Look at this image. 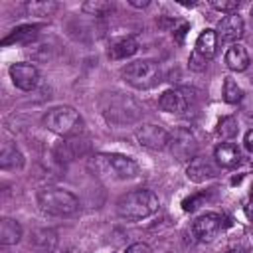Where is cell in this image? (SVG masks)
Listing matches in <instances>:
<instances>
[{
    "label": "cell",
    "mask_w": 253,
    "mask_h": 253,
    "mask_svg": "<svg viewBox=\"0 0 253 253\" xmlns=\"http://www.w3.org/2000/svg\"><path fill=\"white\" fill-rule=\"evenodd\" d=\"M158 196L152 190L138 188L132 192H126L119 202H117V213L119 217L126 221H140L150 217L152 213L158 211Z\"/></svg>",
    "instance_id": "6da1fadb"
},
{
    "label": "cell",
    "mask_w": 253,
    "mask_h": 253,
    "mask_svg": "<svg viewBox=\"0 0 253 253\" xmlns=\"http://www.w3.org/2000/svg\"><path fill=\"white\" fill-rule=\"evenodd\" d=\"M38 206L47 215H53V217H69V215L77 213L79 200L71 192H67L63 188L47 186V188H42L38 192Z\"/></svg>",
    "instance_id": "7a4b0ae2"
},
{
    "label": "cell",
    "mask_w": 253,
    "mask_h": 253,
    "mask_svg": "<svg viewBox=\"0 0 253 253\" xmlns=\"http://www.w3.org/2000/svg\"><path fill=\"white\" fill-rule=\"evenodd\" d=\"M43 125L47 126V130L59 134V136H77L81 132V115L69 107V105H57L51 107L45 115H43Z\"/></svg>",
    "instance_id": "3957f363"
},
{
    "label": "cell",
    "mask_w": 253,
    "mask_h": 253,
    "mask_svg": "<svg viewBox=\"0 0 253 253\" xmlns=\"http://www.w3.org/2000/svg\"><path fill=\"white\" fill-rule=\"evenodd\" d=\"M123 79L134 89H152L160 83V65L152 59H136L123 67Z\"/></svg>",
    "instance_id": "277c9868"
},
{
    "label": "cell",
    "mask_w": 253,
    "mask_h": 253,
    "mask_svg": "<svg viewBox=\"0 0 253 253\" xmlns=\"http://www.w3.org/2000/svg\"><path fill=\"white\" fill-rule=\"evenodd\" d=\"M97 166L105 174H111L113 178H119V180L134 178L138 174V164L132 158L123 156V154H99Z\"/></svg>",
    "instance_id": "5b68a950"
},
{
    "label": "cell",
    "mask_w": 253,
    "mask_h": 253,
    "mask_svg": "<svg viewBox=\"0 0 253 253\" xmlns=\"http://www.w3.org/2000/svg\"><path fill=\"white\" fill-rule=\"evenodd\" d=\"M168 146H170L172 156L182 160V162L192 160L196 156V150H198L196 138L188 128H176L174 134H170V144Z\"/></svg>",
    "instance_id": "8992f818"
},
{
    "label": "cell",
    "mask_w": 253,
    "mask_h": 253,
    "mask_svg": "<svg viewBox=\"0 0 253 253\" xmlns=\"http://www.w3.org/2000/svg\"><path fill=\"white\" fill-rule=\"evenodd\" d=\"M10 77H12V83L18 89H22V91H32L40 83V71H38V67L32 65V63H26V61H20V63L10 65Z\"/></svg>",
    "instance_id": "52a82bcc"
},
{
    "label": "cell",
    "mask_w": 253,
    "mask_h": 253,
    "mask_svg": "<svg viewBox=\"0 0 253 253\" xmlns=\"http://www.w3.org/2000/svg\"><path fill=\"white\" fill-rule=\"evenodd\" d=\"M136 140L150 150H164L170 144V134L158 125H142L136 128Z\"/></svg>",
    "instance_id": "ba28073f"
},
{
    "label": "cell",
    "mask_w": 253,
    "mask_h": 253,
    "mask_svg": "<svg viewBox=\"0 0 253 253\" xmlns=\"http://www.w3.org/2000/svg\"><path fill=\"white\" fill-rule=\"evenodd\" d=\"M243 32H245L243 18L235 12V14H227V16H223V18L217 22L215 36H217V42L231 43V42H237L239 38H243Z\"/></svg>",
    "instance_id": "9c48e42d"
},
{
    "label": "cell",
    "mask_w": 253,
    "mask_h": 253,
    "mask_svg": "<svg viewBox=\"0 0 253 253\" xmlns=\"http://www.w3.org/2000/svg\"><path fill=\"white\" fill-rule=\"evenodd\" d=\"M221 227V215L219 213H213V211H208L204 215H200L196 221H194V235L200 239V241H211L217 231Z\"/></svg>",
    "instance_id": "30bf717a"
},
{
    "label": "cell",
    "mask_w": 253,
    "mask_h": 253,
    "mask_svg": "<svg viewBox=\"0 0 253 253\" xmlns=\"http://www.w3.org/2000/svg\"><path fill=\"white\" fill-rule=\"evenodd\" d=\"M186 176H188V180L200 184V182H206V180L215 178V176H217V170H215V166H213L210 160L200 158V156H194V158L190 160V164H188Z\"/></svg>",
    "instance_id": "8fae6325"
},
{
    "label": "cell",
    "mask_w": 253,
    "mask_h": 253,
    "mask_svg": "<svg viewBox=\"0 0 253 253\" xmlns=\"http://www.w3.org/2000/svg\"><path fill=\"white\" fill-rule=\"evenodd\" d=\"M158 105H160V109L166 111V113L182 115V113L188 109V99H186V95H184L182 91H178V89H168V91H164V93L160 95Z\"/></svg>",
    "instance_id": "7c38bea8"
},
{
    "label": "cell",
    "mask_w": 253,
    "mask_h": 253,
    "mask_svg": "<svg viewBox=\"0 0 253 253\" xmlns=\"http://www.w3.org/2000/svg\"><path fill=\"white\" fill-rule=\"evenodd\" d=\"M213 158L223 168H235L241 162V150L233 142H221L213 150Z\"/></svg>",
    "instance_id": "4fadbf2b"
},
{
    "label": "cell",
    "mask_w": 253,
    "mask_h": 253,
    "mask_svg": "<svg viewBox=\"0 0 253 253\" xmlns=\"http://www.w3.org/2000/svg\"><path fill=\"white\" fill-rule=\"evenodd\" d=\"M136 49H138V40L134 36H125V38H119V40L111 42L109 57L111 59H126V57L134 55Z\"/></svg>",
    "instance_id": "5bb4252c"
},
{
    "label": "cell",
    "mask_w": 253,
    "mask_h": 253,
    "mask_svg": "<svg viewBox=\"0 0 253 253\" xmlns=\"http://www.w3.org/2000/svg\"><path fill=\"white\" fill-rule=\"evenodd\" d=\"M24 166V154L16 148V144H12L10 140L2 142V150H0V168L2 170H22Z\"/></svg>",
    "instance_id": "9a60e30c"
},
{
    "label": "cell",
    "mask_w": 253,
    "mask_h": 253,
    "mask_svg": "<svg viewBox=\"0 0 253 253\" xmlns=\"http://www.w3.org/2000/svg\"><path fill=\"white\" fill-rule=\"evenodd\" d=\"M225 65L231 69V71H245L249 67V53L243 45L239 43H233L227 51H225Z\"/></svg>",
    "instance_id": "2e32d148"
},
{
    "label": "cell",
    "mask_w": 253,
    "mask_h": 253,
    "mask_svg": "<svg viewBox=\"0 0 253 253\" xmlns=\"http://www.w3.org/2000/svg\"><path fill=\"white\" fill-rule=\"evenodd\" d=\"M217 51V36L213 30H204L196 40V53L206 61L211 59Z\"/></svg>",
    "instance_id": "e0dca14e"
},
{
    "label": "cell",
    "mask_w": 253,
    "mask_h": 253,
    "mask_svg": "<svg viewBox=\"0 0 253 253\" xmlns=\"http://www.w3.org/2000/svg\"><path fill=\"white\" fill-rule=\"evenodd\" d=\"M22 239V225L10 217L0 221V243L2 245H16Z\"/></svg>",
    "instance_id": "ac0fdd59"
},
{
    "label": "cell",
    "mask_w": 253,
    "mask_h": 253,
    "mask_svg": "<svg viewBox=\"0 0 253 253\" xmlns=\"http://www.w3.org/2000/svg\"><path fill=\"white\" fill-rule=\"evenodd\" d=\"M38 30H40V26H36V24H34V26H32V24L18 26V28L12 30V34H10L8 38L2 40V43H4V45H10V43H14V42H18V43L32 42V40L38 36Z\"/></svg>",
    "instance_id": "d6986e66"
},
{
    "label": "cell",
    "mask_w": 253,
    "mask_h": 253,
    "mask_svg": "<svg viewBox=\"0 0 253 253\" xmlns=\"http://www.w3.org/2000/svg\"><path fill=\"white\" fill-rule=\"evenodd\" d=\"M243 99V89L237 85V81H233L231 77L223 79V101L229 105H237Z\"/></svg>",
    "instance_id": "ffe728a7"
},
{
    "label": "cell",
    "mask_w": 253,
    "mask_h": 253,
    "mask_svg": "<svg viewBox=\"0 0 253 253\" xmlns=\"http://www.w3.org/2000/svg\"><path fill=\"white\" fill-rule=\"evenodd\" d=\"M55 10H57L55 2H38V0L26 2V12L30 16H51Z\"/></svg>",
    "instance_id": "44dd1931"
},
{
    "label": "cell",
    "mask_w": 253,
    "mask_h": 253,
    "mask_svg": "<svg viewBox=\"0 0 253 253\" xmlns=\"http://www.w3.org/2000/svg\"><path fill=\"white\" fill-rule=\"evenodd\" d=\"M81 10L89 16H105L107 12L113 10V2H107V0H89V2H83L81 4Z\"/></svg>",
    "instance_id": "7402d4cb"
},
{
    "label": "cell",
    "mask_w": 253,
    "mask_h": 253,
    "mask_svg": "<svg viewBox=\"0 0 253 253\" xmlns=\"http://www.w3.org/2000/svg\"><path fill=\"white\" fill-rule=\"evenodd\" d=\"M237 130H239V126H237V121L233 117H223L219 121V125H217V134L221 138H225V140L233 138L237 134Z\"/></svg>",
    "instance_id": "603a6c76"
},
{
    "label": "cell",
    "mask_w": 253,
    "mask_h": 253,
    "mask_svg": "<svg viewBox=\"0 0 253 253\" xmlns=\"http://www.w3.org/2000/svg\"><path fill=\"white\" fill-rule=\"evenodd\" d=\"M211 6L219 12H225V14H235L241 6L239 0H211Z\"/></svg>",
    "instance_id": "cb8c5ba5"
},
{
    "label": "cell",
    "mask_w": 253,
    "mask_h": 253,
    "mask_svg": "<svg viewBox=\"0 0 253 253\" xmlns=\"http://www.w3.org/2000/svg\"><path fill=\"white\" fill-rule=\"evenodd\" d=\"M204 198H206V194H198V196L186 198V200L182 202V208H184V211H194L196 208H200V204L204 202Z\"/></svg>",
    "instance_id": "d4e9b609"
},
{
    "label": "cell",
    "mask_w": 253,
    "mask_h": 253,
    "mask_svg": "<svg viewBox=\"0 0 253 253\" xmlns=\"http://www.w3.org/2000/svg\"><path fill=\"white\" fill-rule=\"evenodd\" d=\"M125 253H152V249L146 243H132V245L126 247Z\"/></svg>",
    "instance_id": "484cf974"
},
{
    "label": "cell",
    "mask_w": 253,
    "mask_h": 253,
    "mask_svg": "<svg viewBox=\"0 0 253 253\" xmlns=\"http://www.w3.org/2000/svg\"><path fill=\"white\" fill-rule=\"evenodd\" d=\"M243 144H245L247 152L251 154V162H253V128L247 130V134H245V138H243Z\"/></svg>",
    "instance_id": "4316f807"
},
{
    "label": "cell",
    "mask_w": 253,
    "mask_h": 253,
    "mask_svg": "<svg viewBox=\"0 0 253 253\" xmlns=\"http://www.w3.org/2000/svg\"><path fill=\"white\" fill-rule=\"evenodd\" d=\"M245 215H247V217L253 221V198H251V200L245 204Z\"/></svg>",
    "instance_id": "83f0119b"
},
{
    "label": "cell",
    "mask_w": 253,
    "mask_h": 253,
    "mask_svg": "<svg viewBox=\"0 0 253 253\" xmlns=\"http://www.w3.org/2000/svg\"><path fill=\"white\" fill-rule=\"evenodd\" d=\"M128 4L134 6V8H146L150 2H148V0H142V2H140V0H128Z\"/></svg>",
    "instance_id": "f1b7e54d"
},
{
    "label": "cell",
    "mask_w": 253,
    "mask_h": 253,
    "mask_svg": "<svg viewBox=\"0 0 253 253\" xmlns=\"http://www.w3.org/2000/svg\"><path fill=\"white\" fill-rule=\"evenodd\" d=\"M225 253H239V251H235V249H229V251H225Z\"/></svg>",
    "instance_id": "f546056e"
},
{
    "label": "cell",
    "mask_w": 253,
    "mask_h": 253,
    "mask_svg": "<svg viewBox=\"0 0 253 253\" xmlns=\"http://www.w3.org/2000/svg\"><path fill=\"white\" fill-rule=\"evenodd\" d=\"M251 24H253V8H251Z\"/></svg>",
    "instance_id": "4dcf8cb0"
},
{
    "label": "cell",
    "mask_w": 253,
    "mask_h": 253,
    "mask_svg": "<svg viewBox=\"0 0 253 253\" xmlns=\"http://www.w3.org/2000/svg\"><path fill=\"white\" fill-rule=\"evenodd\" d=\"M251 198H253V186H251Z\"/></svg>",
    "instance_id": "1f68e13d"
}]
</instances>
